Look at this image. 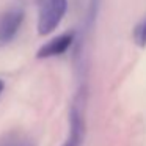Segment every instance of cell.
Here are the masks:
<instances>
[{
  "mask_svg": "<svg viewBox=\"0 0 146 146\" xmlns=\"http://www.w3.org/2000/svg\"><path fill=\"white\" fill-rule=\"evenodd\" d=\"M68 0H38V33L50 35L63 21Z\"/></svg>",
  "mask_w": 146,
  "mask_h": 146,
  "instance_id": "1",
  "label": "cell"
},
{
  "mask_svg": "<svg viewBox=\"0 0 146 146\" xmlns=\"http://www.w3.org/2000/svg\"><path fill=\"white\" fill-rule=\"evenodd\" d=\"M83 93H79L69 111V135L61 146H80L85 135V116H83Z\"/></svg>",
  "mask_w": 146,
  "mask_h": 146,
  "instance_id": "2",
  "label": "cell"
},
{
  "mask_svg": "<svg viewBox=\"0 0 146 146\" xmlns=\"http://www.w3.org/2000/svg\"><path fill=\"white\" fill-rule=\"evenodd\" d=\"M24 22V11L21 8H11L0 16V44L13 41Z\"/></svg>",
  "mask_w": 146,
  "mask_h": 146,
  "instance_id": "3",
  "label": "cell"
},
{
  "mask_svg": "<svg viewBox=\"0 0 146 146\" xmlns=\"http://www.w3.org/2000/svg\"><path fill=\"white\" fill-rule=\"evenodd\" d=\"M76 39V33L74 32H66L61 35L52 38L50 41H47L46 44H42L39 47V50L36 52L38 58H52V57H60V55L66 54L69 50V47L74 44Z\"/></svg>",
  "mask_w": 146,
  "mask_h": 146,
  "instance_id": "4",
  "label": "cell"
},
{
  "mask_svg": "<svg viewBox=\"0 0 146 146\" xmlns=\"http://www.w3.org/2000/svg\"><path fill=\"white\" fill-rule=\"evenodd\" d=\"M132 36H133V41H135L137 46H140V47H146V17L141 19L135 25Z\"/></svg>",
  "mask_w": 146,
  "mask_h": 146,
  "instance_id": "5",
  "label": "cell"
},
{
  "mask_svg": "<svg viewBox=\"0 0 146 146\" xmlns=\"http://www.w3.org/2000/svg\"><path fill=\"white\" fill-rule=\"evenodd\" d=\"M0 146H36V145L25 137L11 135L10 138H5L3 141H0Z\"/></svg>",
  "mask_w": 146,
  "mask_h": 146,
  "instance_id": "6",
  "label": "cell"
},
{
  "mask_svg": "<svg viewBox=\"0 0 146 146\" xmlns=\"http://www.w3.org/2000/svg\"><path fill=\"white\" fill-rule=\"evenodd\" d=\"M3 90H5V82H3L2 79H0V94L3 93Z\"/></svg>",
  "mask_w": 146,
  "mask_h": 146,
  "instance_id": "7",
  "label": "cell"
}]
</instances>
